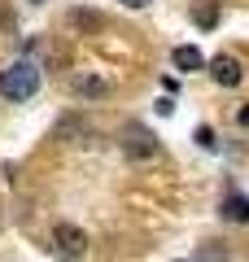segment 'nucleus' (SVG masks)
I'll return each mask as SVG.
<instances>
[{
    "label": "nucleus",
    "instance_id": "obj_1",
    "mask_svg": "<svg viewBox=\"0 0 249 262\" xmlns=\"http://www.w3.org/2000/svg\"><path fill=\"white\" fill-rule=\"evenodd\" d=\"M35 92H39V66L35 61H13L0 75V96H9V101H31Z\"/></svg>",
    "mask_w": 249,
    "mask_h": 262
},
{
    "label": "nucleus",
    "instance_id": "obj_2",
    "mask_svg": "<svg viewBox=\"0 0 249 262\" xmlns=\"http://www.w3.org/2000/svg\"><path fill=\"white\" fill-rule=\"evenodd\" d=\"M122 153L136 162H153L157 153H162V144H157V136L149 127H140V122H127L122 127Z\"/></svg>",
    "mask_w": 249,
    "mask_h": 262
},
{
    "label": "nucleus",
    "instance_id": "obj_3",
    "mask_svg": "<svg viewBox=\"0 0 249 262\" xmlns=\"http://www.w3.org/2000/svg\"><path fill=\"white\" fill-rule=\"evenodd\" d=\"M53 249L61 253V258H83L88 253V232L74 223H57L53 227Z\"/></svg>",
    "mask_w": 249,
    "mask_h": 262
},
{
    "label": "nucleus",
    "instance_id": "obj_4",
    "mask_svg": "<svg viewBox=\"0 0 249 262\" xmlns=\"http://www.w3.org/2000/svg\"><path fill=\"white\" fill-rule=\"evenodd\" d=\"M210 75H214V83H219V88H236L240 79H245V70H240L236 57H214V61H210Z\"/></svg>",
    "mask_w": 249,
    "mask_h": 262
},
{
    "label": "nucleus",
    "instance_id": "obj_5",
    "mask_svg": "<svg viewBox=\"0 0 249 262\" xmlns=\"http://www.w3.org/2000/svg\"><path fill=\"white\" fill-rule=\"evenodd\" d=\"M171 66H175L179 75H193V70H205V53L197 44H179L175 53H171Z\"/></svg>",
    "mask_w": 249,
    "mask_h": 262
},
{
    "label": "nucleus",
    "instance_id": "obj_6",
    "mask_svg": "<svg viewBox=\"0 0 249 262\" xmlns=\"http://www.w3.org/2000/svg\"><path fill=\"white\" fill-rule=\"evenodd\" d=\"M74 92H79V96H110L114 92V83H110V79H101V75H74Z\"/></svg>",
    "mask_w": 249,
    "mask_h": 262
},
{
    "label": "nucleus",
    "instance_id": "obj_7",
    "mask_svg": "<svg viewBox=\"0 0 249 262\" xmlns=\"http://www.w3.org/2000/svg\"><path fill=\"white\" fill-rule=\"evenodd\" d=\"M193 22L201 31H210L214 22H219V5H214V0H197V5H193Z\"/></svg>",
    "mask_w": 249,
    "mask_h": 262
},
{
    "label": "nucleus",
    "instance_id": "obj_8",
    "mask_svg": "<svg viewBox=\"0 0 249 262\" xmlns=\"http://www.w3.org/2000/svg\"><path fill=\"white\" fill-rule=\"evenodd\" d=\"M223 214H227L232 223H249V196H240V192H232L227 201H223Z\"/></svg>",
    "mask_w": 249,
    "mask_h": 262
},
{
    "label": "nucleus",
    "instance_id": "obj_9",
    "mask_svg": "<svg viewBox=\"0 0 249 262\" xmlns=\"http://www.w3.org/2000/svg\"><path fill=\"white\" fill-rule=\"evenodd\" d=\"M197 144H201V149H219V140H214V131L210 127H197V136H193Z\"/></svg>",
    "mask_w": 249,
    "mask_h": 262
},
{
    "label": "nucleus",
    "instance_id": "obj_10",
    "mask_svg": "<svg viewBox=\"0 0 249 262\" xmlns=\"http://www.w3.org/2000/svg\"><path fill=\"white\" fill-rule=\"evenodd\" d=\"M157 114H162V118H171V114H175V101H171V96H157V105H153Z\"/></svg>",
    "mask_w": 249,
    "mask_h": 262
},
{
    "label": "nucleus",
    "instance_id": "obj_11",
    "mask_svg": "<svg viewBox=\"0 0 249 262\" xmlns=\"http://www.w3.org/2000/svg\"><path fill=\"white\" fill-rule=\"evenodd\" d=\"M197 262H227V253H219V249H201V258Z\"/></svg>",
    "mask_w": 249,
    "mask_h": 262
},
{
    "label": "nucleus",
    "instance_id": "obj_12",
    "mask_svg": "<svg viewBox=\"0 0 249 262\" xmlns=\"http://www.w3.org/2000/svg\"><path fill=\"white\" fill-rule=\"evenodd\" d=\"M122 5H127V9H149L153 0H122Z\"/></svg>",
    "mask_w": 249,
    "mask_h": 262
},
{
    "label": "nucleus",
    "instance_id": "obj_13",
    "mask_svg": "<svg viewBox=\"0 0 249 262\" xmlns=\"http://www.w3.org/2000/svg\"><path fill=\"white\" fill-rule=\"evenodd\" d=\"M240 127H249V105H245V110H240Z\"/></svg>",
    "mask_w": 249,
    "mask_h": 262
},
{
    "label": "nucleus",
    "instance_id": "obj_14",
    "mask_svg": "<svg viewBox=\"0 0 249 262\" xmlns=\"http://www.w3.org/2000/svg\"><path fill=\"white\" fill-rule=\"evenodd\" d=\"M35 5H39V0H35Z\"/></svg>",
    "mask_w": 249,
    "mask_h": 262
}]
</instances>
